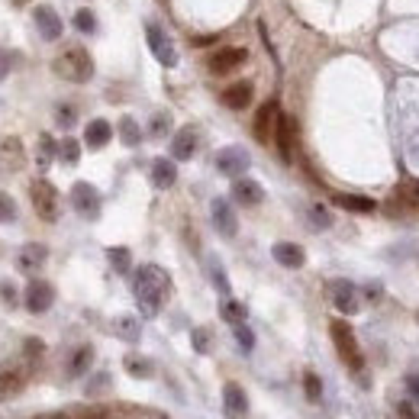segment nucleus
I'll return each mask as SVG.
<instances>
[{"instance_id": "obj_1", "label": "nucleus", "mask_w": 419, "mask_h": 419, "mask_svg": "<svg viewBox=\"0 0 419 419\" xmlns=\"http://www.w3.org/2000/svg\"><path fill=\"white\" fill-rule=\"evenodd\" d=\"M168 290H171V278H168V271L159 268V265H142L136 271V278H132V294H136V303H139L142 317H159Z\"/></svg>"}, {"instance_id": "obj_2", "label": "nucleus", "mask_w": 419, "mask_h": 419, "mask_svg": "<svg viewBox=\"0 0 419 419\" xmlns=\"http://www.w3.org/2000/svg\"><path fill=\"white\" fill-rule=\"evenodd\" d=\"M55 75L65 78V81H71V84H84V81H91L93 78V62L81 46H75V48H68V52H62V55L55 58Z\"/></svg>"}, {"instance_id": "obj_3", "label": "nucleus", "mask_w": 419, "mask_h": 419, "mask_svg": "<svg viewBox=\"0 0 419 419\" xmlns=\"http://www.w3.org/2000/svg\"><path fill=\"white\" fill-rule=\"evenodd\" d=\"M329 332H332V345H335V352H339V358L345 362V368L362 371L364 358H362V348H358V339H355L352 326H348V323H342V319H335L332 326H329Z\"/></svg>"}, {"instance_id": "obj_4", "label": "nucleus", "mask_w": 419, "mask_h": 419, "mask_svg": "<svg viewBox=\"0 0 419 419\" xmlns=\"http://www.w3.org/2000/svg\"><path fill=\"white\" fill-rule=\"evenodd\" d=\"M326 290H329L332 307L339 310V313H345V317H352V313H358V310H362V290L355 287L352 280L335 278V280H329Z\"/></svg>"}, {"instance_id": "obj_5", "label": "nucleus", "mask_w": 419, "mask_h": 419, "mask_svg": "<svg viewBox=\"0 0 419 419\" xmlns=\"http://www.w3.org/2000/svg\"><path fill=\"white\" fill-rule=\"evenodd\" d=\"M29 197H33V206H36V213L42 216L46 223H55V220H58V190L48 184L46 177L33 181V187H29Z\"/></svg>"}, {"instance_id": "obj_6", "label": "nucleus", "mask_w": 419, "mask_h": 419, "mask_svg": "<svg viewBox=\"0 0 419 419\" xmlns=\"http://www.w3.org/2000/svg\"><path fill=\"white\" fill-rule=\"evenodd\" d=\"M145 39H149L152 55L159 58L161 65H165V68L177 65V48H175V42H171V36H168L159 23H145Z\"/></svg>"}, {"instance_id": "obj_7", "label": "nucleus", "mask_w": 419, "mask_h": 419, "mask_svg": "<svg viewBox=\"0 0 419 419\" xmlns=\"http://www.w3.org/2000/svg\"><path fill=\"white\" fill-rule=\"evenodd\" d=\"M71 206L84 220H97L100 216V194H97V187L87 184V181H78L71 187Z\"/></svg>"}, {"instance_id": "obj_8", "label": "nucleus", "mask_w": 419, "mask_h": 419, "mask_svg": "<svg viewBox=\"0 0 419 419\" xmlns=\"http://www.w3.org/2000/svg\"><path fill=\"white\" fill-rule=\"evenodd\" d=\"M249 165H251V159L242 145H229V149L216 152V168H220V175H226V177H242L245 171H249Z\"/></svg>"}, {"instance_id": "obj_9", "label": "nucleus", "mask_w": 419, "mask_h": 419, "mask_svg": "<svg viewBox=\"0 0 419 419\" xmlns=\"http://www.w3.org/2000/svg\"><path fill=\"white\" fill-rule=\"evenodd\" d=\"M26 165V152H23V142L17 136H3L0 139V175H13Z\"/></svg>"}, {"instance_id": "obj_10", "label": "nucleus", "mask_w": 419, "mask_h": 419, "mask_svg": "<svg viewBox=\"0 0 419 419\" xmlns=\"http://www.w3.org/2000/svg\"><path fill=\"white\" fill-rule=\"evenodd\" d=\"M52 303H55V287L48 284V280H29L26 287V310L29 313H46V310H52Z\"/></svg>"}, {"instance_id": "obj_11", "label": "nucleus", "mask_w": 419, "mask_h": 419, "mask_svg": "<svg viewBox=\"0 0 419 419\" xmlns=\"http://www.w3.org/2000/svg\"><path fill=\"white\" fill-rule=\"evenodd\" d=\"M210 213H213V226L226 235V239H233V235L239 233V220H235V210H233V204H229V200L216 197L213 206H210Z\"/></svg>"}, {"instance_id": "obj_12", "label": "nucleus", "mask_w": 419, "mask_h": 419, "mask_svg": "<svg viewBox=\"0 0 419 419\" xmlns=\"http://www.w3.org/2000/svg\"><path fill=\"white\" fill-rule=\"evenodd\" d=\"M278 116H280L278 103L268 100V103H265V107L258 110V116H255V139L268 145V142L274 139V130H278Z\"/></svg>"}, {"instance_id": "obj_13", "label": "nucleus", "mask_w": 419, "mask_h": 419, "mask_svg": "<svg viewBox=\"0 0 419 419\" xmlns=\"http://www.w3.org/2000/svg\"><path fill=\"white\" fill-rule=\"evenodd\" d=\"M294 136H297V123H294V116L280 113L278 130H274V142H278V152H280V159L284 161L294 159Z\"/></svg>"}, {"instance_id": "obj_14", "label": "nucleus", "mask_w": 419, "mask_h": 419, "mask_svg": "<svg viewBox=\"0 0 419 419\" xmlns=\"http://www.w3.org/2000/svg\"><path fill=\"white\" fill-rule=\"evenodd\" d=\"M245 58H249L245 48H235V46L220 48V52L210 58V71H213V75H229V71H235V68L242 65Z\"/></svg>"}, {"instance_id": "obj_15", "label": "nucleus", "mask_w": 419, "mask_h": 419, "mask_svg": "<svg viewBox=\"0 0 419 419\" xmlns=\"http://www.w3.org/2000/svg\"><path fill=\"white\" fill-rule=\"evenodd\" d=\"M233 200L242 206H258L261 200H265V187H261L258 181H251V177H235Z\"/></svg>"}, {"instance_id": "obj_16", "label": "nucleus", "mask_w": 419, "mask_h": 419, "mask_svg": "<svg viewBox=\"0 0 419 419\" xmlns=\"http://www.w3.org/2000/svg\"><path fill=\"white\" fill-rule=\"evenodd\" d=\"M223 410L229 419H245V413H249V397H245V391L239 384H226L223 387Z\"/></svg>"}, {"instance_id": "obj_17", "label": "nucleus", "mask_w": 419, "mask_h": 419, "mask_svg": "<svg viewBox=\"0 0 419 419\" xmlns=\"http://www.w3.org/2000/svg\"><path fill=\"white\" fill-rule=\"evenodd\" d=\"M48 261V249L42 242H29V245H23L19 249V258H17V265H19V271H26V274H36L42 265Z\"/></svg>"}, {"instance_id": "obj_18", "label": "nucleus", "mask_w": 419, "mask_h": 419, "mask_svg": "<svg viewBox=\"0 0 419 419\" xmlns=\"http://www.w3.org/2000/svg\"><path fill=\"white\" fill-rule=\"evenodd\" d=\"M33 19H36L42 39H48V42L62 39V19H58V13L52 7H36V10H33Z\"/></svg>"}, {"instance_id": "obj_19", "label": "nucleus", "mask_w": 419, "mask_h": 419, "mask_svg": "<svg viewBox=\"0 0 419 419\" xmlns=\"http://www.w3.org/2000/svg\"><path fill=\"white\" fill-rule=\"evenodd\" d=\"M194 152H197V132L190 130V126L177 130V132H175V139H171V155H175V161L194 159Z\"/></svg>"}, {"instance_id": "obj_20", "label": "nucleus", "mask_w": 419, "mask_h": 419, "mask_svg": "<svg viewBox=\"0 0 419 419\" xmlns=\"http://www.w3.org/2000/svg\"><path fill=\"white\" fill-rule=\"evenodd\" d=\"M110 139H113V126L107 120H91L84 126V142H87V149H103Z\"/></svg>"}, {"instance_id": "obj_21", "label": "nucleus", "mask_w": 419, "mask_h": 419, "mask_svg": "<svg viewBox=\"0 0 419 419\" xmlns=\"http://www.w3.org/2000/svg\"><path fill=\"white\" fill-rule=\"evenodd\" d=\"M177 181V168L171 159H155L152 161V184L159 187V190H168V187H175Z\"/></svg>"}, {"instance_id": "obj_22", "label": "nucleus", "mask_w": 419, "mask_h": 419, "mask_svg": "<svg viewBox=\"0 0 419 419\" xmlns=\"http://www.w3.org/2000/svg\"><path fill=\"white\" fill-rule=\"evenodd\" d=\"M271 255H274V261L278 265H284V268H300L303 261H307V255H303V249L294 242H278L274 249H271Z\"/></svg>"}, {"instance_id": "obj_23", "label": "nucleus", "mask_w": 419, "mask_h": 419, "mask_svg": "<svg viewBox=\"0 0 419 419\" xmlns=\"http://www.w3.org/2000/svg\"><path fill=\"white\" fill-rule=\"evenodd\" d=\"M251 84L249 81H239V84H233V87H226L223 91V103L229 107V110H245L251 103Z\"/></svg>"}, {"instance_id": "obj_24", "label": "nucleus", "mask_w": 419, "mask_h": 419, "mask_svg": "<svg viewBox=\"0 0 419 419\" xmlns=\"http://www.w3.org/2000/svg\"><path fill=\"white\" fill-rule=\"evenodd\" d=\"M23 391V371L17 368H0V400H10Z\"/></svg>"}, {"instance_id": "obj_25", "label": "nucleus", "mask_w": 419, "mask_h": 419, "mask_svg": "<svg viewBox=\"0 0 419 419\" xmlns=\"http://www.w3.org/2000/svg\"><path fill=\"white\" fill-rule=\"evenodd\" d=\"M332 200L342 210H352V213H374V206H377L371 197H358V194H335Z\"/></svg>"}, {"instance_id": "obj_26", "label": "nucleus", "mask_w": 419, "mask_h": 419, "mask_svg": "<svg viewBox=\"0 0 419 419\" xmlns=\"http://www.w3.org/2000/svg\"><path fill=\"white\" fill-rule=\"evenodd\" d=\"M113 332L120 335L123 342H139L142 326H139V319L136 317H116L113 319Z\"/></svg>"}, {"instance_id": "obj_27", "label": "nucleus", "mask_w": 419, "mask_h": 419, "mask_svg": "<svg viewBox=\"0 0 419 419\" xmlns=\"http://www.w3.org/2000/svg\"><path fill=\"white\" fill-rule=\"evenodd\" d=\"M120 139H123V145H130V149H136V145L142 142V130L132 116H123L120 120Z\"/></svg>"}, {"instance_id": "obj_28", "label": "nucleus", "mask_w": 419, "mask_h": 419, "mask_svg": "<svg viewBox=\"0 0 419 419\" xmlns=\"http://www.w3.org/2000/svg\"><path fill=\"white\" fill-rule=\"evenodd\" d=\"M91 362H93V348L91 345H81L75 352V358H71V364H68V374H71V377H81V374L91 368Z\"/></svg>"}, {"instance_id": "obj_29", "label": "nucleus", "mask_w": 419, "mask_h": 419, "mask_svg": "<svg viewBox=\"0 0 419 419\" xmlns=\"http://www.w3.org/2000/svg\"><path fill=\"white\" fill-rule=\"evenodd\" d=\"M220 317L226 319V323H233V326H239V323H245V317H249V310L239 303V300H226L223 307H220Z\"/></svg>"}, {"instance_id": "obj_30", "label": "nucleus", "mask_w": 419, "mask_h": 419, "mask_svg": "<svg viewBox=\"0 0 419 419\" xmlns=\"http://www.w3.org/2000/svg\"><path fill=\"white\" fill-rule=\"evenodd\" d=\"M55 155H58V145L52 142V136H48V132H42V136H39V155H36L39 168H48Z\"/></svg>"}, {"instance_id": "obj_31", "label": "nucleus", "mask_w": 419, "mask_h": 419, "mask_svg": "<svg viewBox=\"0 0 419 419\" xmlns=\"http://www.w3.org/2000/svg\"><path fill=\"white\" fill-rule=\"evenodd\" d=\"M126 371L132 374V377H152V362L149 358H142V355H126Z\"/></svg>"}, {"instance_id": "obj_32", "label": "nucleus", "mask_w": 419, "mask_h": 419, "mask_svg": "<svg viewBox=\"0 0 419 419\" xmlns=\"http://www.w3.org/2000/svg\"><path fill=\"white\" fill-rule=\"evenodd\" d=\"M58 159L65 161V165H78V159H81V142L78 139H62V145H58Z\"/></svg>"}, {"instance_id": "obj_33", "label": "nucleus", "mask_w": 419, "mask_h": 419, "mask_svg": "<svg viewBox=\"0 0 419 419\" xmlns=\"http://www.w3.org/2000/svg\"><path fill=\"white\" fill-rule=\"evenodd\" d=\"M107 258H110L113 271H120V274H126V271H130V265H132L130 249H107Z\"/></svg>"}, {"instance_id": "obj_34", "label": "nucleus", "mask_w": 419, "mask_h": 419, "mask_svg": "<svg viewBox=\"0 0 419 419\" xmlns=\"http://www.w3.org/2000/svg\"><path fill=\"white\" fill-rule=\"evenodd\" d=\"M233 335H235V342H239V348H242V352H251V348H255V335H251V329L245 326V323L233 326Z\"/></svg>"}, {"instance_id": "obj_35", "label": "nucleus", "mask_w": 419, "mask_h": 419, "mask_svg": "<svg viewBox=\"0 0 419 419\" xmlns=\"http://www.w3.org/2000/svg\"><path fill=\"white\" fill-rule=\"evenodd\" d=\"M13 220H17V204L10 194L0 190V223H13Z\"/></svg>"}, {"instance_id": "obj_36", "label": "nucleus", "mask_w": 419, "mask_h": 419, "mask_svg": "<svg viewBox=\"0 0 419 419\" xmlns=\"http://www.w3.org/2000/svg\"><path fill=\"white\" fill-rule=\"evenodd\" d=\"M310 220H313V226H317V229H326V226H332V216H329V210L323 204L310 206Z\"/></svg>"}, {"instance_id": "obj_37", "label": "nucleus", "mask_w": 419, "mask_h": 419, "mask_svg": "<svg viewBox=\"0 0 419 419\" xmlns=\"http://www.w3.org/2000/svg\"><path fill=\"white\" fill-rule=\"evenodd\" d=\"M75 26L81 29V33H93V29H97V17H93L91 10H78V13H75Z\"/></svg>"}, {"instance_id": "obj_38", "label": "nucleus", "mask_w": 419, "mask_h": 419, "mask_svg": "<svg viewBox=\"0 0 419 419\" xmlns=\"http://www.w3.org/2000/svg\"><path fill=\"white\" fill-rule=\"evenodd\" d=\"M303 387H307V397H310V400H313V403H317L319 397H323V387H319V377H317V374H313V371H307V374H303Z\"/></svg>"}, {"instance_id": "obj_39", "label": "nucleus", "mask_w": 419, "mask_h": 419, "mask_svg": "<svg viewBox=\"0 0 419 419\" xmlns=\"http://www.w3.org/2000/svg\"><path fill=\"white\" fill-rule=\"evenodd\" d=\"M210 278H213V284L223 290V294H229V280H226L223 268H220V261H210Z\"/></svg>"}, {"instance_id": "obj_40", "label": "nucleus", "mask_w": 419, "mask_h": 419, "mask_svg": "<svg viewBox=\"0 0 419 419\" xmlns=\"http://www.w3.org/2000/svg\"><path fill=\"white\" fill-rule=\"evenodd\" d=\"M168 126H171V120H168V113H159V116L152 120V136H155V139H161V136L168 132Z\"/></svg>"}, {"instance_id": "obj_41", "label": "nucleus", "mask_w": 419, "mask_h": 419, "mask_svg": "<svg viewBox=\"0 0 419 419\" xmlns=\"http://www.w3.org/2000/svg\"><path fill=\"white\" fill-rule=\"evenodd\" d=\"M397 419H419V410L413 407V403H397Z\"/></svg>"}, {"instance_id": "obj_42", "label": "nucleus", "mask_w": 419, "mask_h": 419, "mask_svg": "<svg viewBox=\"0 0 419 419\" xmlns=\"http://www.w3.org/2000/svg\"><path fill=\"white\" fill-rule=\"evenodd\" d=\"M58 123H62V126H71V123H75V107H58V116H55Z\"/></svg>"}, {"instance_id": "obj_43", "label": "nucleus", "mask_w": 419, "mask_h": 419, "mask_svg": "<svg viewBox=\"0 0 419 419\" xmlns=\"http://www.w3.org/2000/svg\"><path fill=\"white\" fill-rule=\"evenodd\" d=\"M0 297H3V303H10V307H13V303H17V287L3 280V284H0Z\"/></svg>"}, {"instance_id": "obj_44", "label": "nucleus", "mask_w": 419, "mask_h": 419, "mask_svg": "<svg viewBox=\"0 0 419 419\" xmlns=\"http://www.w3.org/2000/svg\"><path fill=\"white\" fill-rule=\"evenodd\" d=\"M206 345H210L206 329H194V348H197V352H206Z\"/></svg>"}, {"instance_id": "obj_45", "label": "nucleus", "mask_w": 419, "mask_h": 419, "mask_svg": "<svg viewBox=\"0 0 419 419\" xmlns=\"http://www.w3.org/2000/svg\"><path fill=\"white\" fill-rule=\"evenodd\" d=\"M407 391L413 393V400H416V407H419V377H416V374H410V377H407Z\"/></svg>"}, {"instance_id": "obj_46", "label": "nucleus", "mask_w": 419, "mask_h": 419, "mask_svg": "<svg viewBox=\"0 0 419 419\" xmlns=\"http://www.w3.org/2000/svg\"><path fill=\"white\" fill-rule=\"evenodd\" d=\"M7 75H10V55L3 52V48H0V81H3Z\"/></svg>"}, {"instance_id": "obj_47", "label": "nucleus", "mask_w": 419, "mask_h": 419, "mask_svg": "<svg viewBox=\"0 0 419 419\" xmlns=\"http://www.w3.org/2000/svg\"><path fill=\"white\" fill-rule=\"evenodd\" d=\"M42 348H46V345L39 342V339H29V342H26V352L29 355H42Z\"/></svg>"}, {"instance_id": "obj_48", "label": "nucleus", "mask_w": 419, "mask_h": 419, "mask_svg": "<svg viewBox=\"0 0 419 419\" xmlns=\"http://www.w3.org/2000/svg\"><path fill=\"white\" fill-rule=\"evenodd\" d=\"M216 36H200V39H194V46H210Z\"/></svg>"}, {"instance_id": "obj_49", "label": "nucleus", "mask_w": 419, "mask_h": 419, "mask_svg": "<svg viewBox=\"0 0 419 419\" xmlns=\"http://www.w3.org/2000/svg\"><path fill=\"white\" fill-rule=\"evenodd\" d=\"M13 3H26V0H13Z\"/></svg>"}, {"instance_id": "obj_50", "label": "nucleus", "mask_w": 419, "mask_h": 419, "mask_svg": "<svg viewBox=\"0 0 419 419\" xmlns=\"http://www.w3.org/2000/svg\"><path fill=\"white\" fill-rule=\"evenodd\" d=\"M416 197H419V187H416Z\"/></svg>"}, {"instance_id": "obj_51", "label": "nucleus", "mask_w": 419, "mask_h": 419, "mask_svg": "<svg viewBox=\"0 0 419 419\" xmlns=\"http://www.w3.org/2000/svg\"><path fill=\"white\" fill-rule=\"evenodd\" d=\"M58 419H62V416H58Z\"/></svg>"}]
</instances>
